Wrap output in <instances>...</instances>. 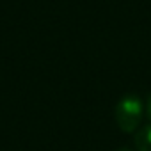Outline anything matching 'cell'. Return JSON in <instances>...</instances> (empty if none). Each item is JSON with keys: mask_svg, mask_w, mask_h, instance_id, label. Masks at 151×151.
I'll return each mask as SVG.
<instances>
[{"mask_svg": "<svg viewBox=\"0 0 151 151\" xmlns=\"http://www.w3.org/2000/svg\"><path fill=\"white\" fill-rule=\"evenodd\" d=\"M144 116V105L139 94H124L114 110V117H116V124L121 132L124 133H133L137 132L140 121Z\"/></svg>", "mask_w": 151, "mask_h": 151, "instance_id": "cell-1", "label": "cell"}, {"mask_svg": "<svg viewBox=\"0 0 151 151\" xmlns=\"http://www.w3.org/2000/svg\"><path fill=\"white\" fill-rule=\"evenodd\" d=\"M133 144L137 151H151V123L135 132Z\"/></svg>", "mask_w": 151, "mask_h": 151, "instance_id": "cell-2", "label": "cell"}, {"mask_svg": "<svg viewBox=\"0 0 151 151\" xmlns=\"http://www.w3.org/2000/svg\"><path fill=\"white\" fill-rule=\"evenodd\" d=\"M144 112H146V117H147L149 123H151V96H149L147 101H146V109H144Z\"/></svg>", "mask_w": 151, "mask_h": 151, "instance_id": "cell-3", "label": "cell"}, {"mask_svg": "<svg viewBox=\"0 0 151 151\" xmlns=\"http://www.w3.org/2000/svg\"><path fill=\"white\" fill-rule=\"evenodd\" d=\"M117 151H133V149H132V147H126V146H123V147H119Z\"/></svg>", "mask_w": 151, "mask_h": 151, "instance_id": "cell-4", "label": "cell"}]
</instances>
